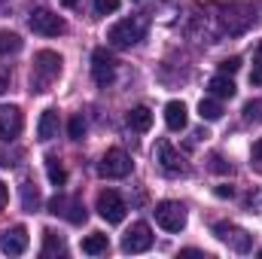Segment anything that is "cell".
Returning <instances> with one entry per match:
<instances>
[{
	"label": "cell",
	"instance_id": "obj_1",
	"mask_svg": "<svg viewBox=\"0 0 262 259\" xmlns=\"http://www.w3.org/2000/svg\"><path fill=\"white\" fill-rule=\"evenodd\" d=\"M61 73V55L52 49H43L34 55V70H31V92H49V85Z\"/></svg>",
	"mask_w": 262,
	"mask_h": 259
},
{
	"label": "cell",
	"instance_id": "obj_2",
	"mask_svg": "<svg viewBox=\"0 0 262 259\" xmlns=\"http://www.w3.org/2000/svg\"><path fill=\"white\" fill-rule=\"evenodd\" d=\"M146 34V18L143 15H131V18H122L116 21L110 31H107V43L116 46V49H131L143 40Z\"/></svg>",
	"mask_w": 262,
	"mask_h": 259
},
{
	"label": "cell",
	"instance_id": "obj_3",
	"mask_svg": "<svg viewBox=\"0 0 262 259\" xmlns=\"http://www.w3.org/2000/svg\"><path fill=\"white\" fill-rule=\"evenodd\" d=\"M131 168H134L131 156L125 153V149L113 146V149H107V153H104V159H101V165H98V174H101V177H107V180H119V177H128Z\"/></svg>",
	"mask_w": 262,
	"mask_h": 259
},
{
	"label": "cell",
	"instance_id": "obj_4",
	"mask_svg": "<svg viewBox=\"0 0 262 259\" xmlns=\"http://www.w3.org/2000/svg\"><path fill=\"white\" fill-rule=\"evenodd\" d=\"M95 210H98V217L101 220H107L110 226H116V223H122L125 220V201H122V195L116 192V189H101L98 192V201H95Z\"/></svg>",
	"mask_w": 262,
	"mask_h": 259
},
{
	"label": "cell",
	"instance_id": "obj_5",
	"mask_svg": "<svg viewBox=\"0 0 262 259\" xmlns=\"http://www.w3.org/2000/svg\"><path fill=\"white\" fill-rule=\"evenodd\" d=\"M152 159H156V165L162 168V174H168V177H180V174H186V159H183L168 140H159V143H156Z\"/></svg>",
	"mask_w": 262,
	"mask_h": 259
},
{
	"label": "cell",
	"instance_id": "obj_6",
	"mask_svg": "<svg viewBox=\"0 0 262 259\" xmlns=\"http://www.w3.org/2000/svg\"><path fill=\"white\" fill-rule=\"evenodd\" d=\"M152 213L165 232H183V226H186V207L180 201H159Z\"/></svg>",
	"mask_w": 262,
	"mask_h": 259
},
{
	"label": "cell",
	"instance_id": "obj_7",
	"mask_svg": "<svg viewBox=\"0 0 262 259\" xmlns=\"http://www.w3.org/2000/svg\"><path fill=\"white\" fill-rule=\"evenodd\" d=\"M28 25H31V31L40 34V37H58V34L67 31L64 18H61L58 12H52V9H34L31 18H28Z\"/></svg>",
	"mask_w": 262,
	"mask_h": 259
},
{
	"label": "cell",
	"instance_id": "obj_8",
	"mask_svg": "<svg viewBox=\"0 0 262 259\" xmlns=\"http://www.w3.org/2000/svg\"><path fill=\"white\" fill-rule=\"evenodd\" d=\"M92 79L101 89H107L116 79V61H113V55L107 49H95L92 52Z\"/></svg>",
	"mask_w": 262,
	"mask_h": 259
},
{
	"label": "cell",
	"instance_id": "obj_9",
	"mask_svg": "<svg viewBox=\"0 0 262 259\" xmlns=\"http://www.w3.org/2000/svg\"><path fill=\"white\" fill-rule=\"evenodd\" d=\"M49 213H55V217H64L67 223H85V207H82V201L79 198H67V195H55V198H49Z\"/></svg>",
	"mask_w": 262,
	"mask_h": 259
},
{
	"label": "cell",
	"instance_id": "obj_10",
	"mask_svg": "<svg viewBox=\"0 0 262 259\" xmlns=\"http://www.w3.org/2000/svg\"><path fill=\"white\" fill-rule=\"evenodd\" d=\"M152 247V229L146 223H134L122 235V253H146Z\"/></svg>",
	"mask_w": 262,
	"mask_h": 259
},
{
	"label": "cell",
	"instance_id": "obj_11",
	"mask_svg": "<svg viewBox=\"0 0 262 259\" xmlns=\"http://www.w3.org/2000/svg\"><path fill=\"white\" fill-rule=\"evenodd\" d=\"M213 235H216L223 244H229L235 253H247V250H250V235H247L244 229L232 226V223H216V226H213Z\"/></svg>",
	"mask_w": 262,
	"mask_h": 259
},
{
	"label": "cell",
	"instance_id": "obj_12",
	"mask_svg": "<svg viewBox=\"0 0 262 259\" xmlns=\"http://www.w3.org/2000/svg\"><path fill=\"white\" fill-rule=\"evenodd\" d=\"M0 250L6 256H21L28 250V229L25 226H12L0 232Z\"/></svg>",
	"mask_w": 262,
	"mask_h": 259
},
{
	"label": "cell",
	"instance_id": "obj_13",
	"mask_svg": "<svg viewBox=\"0 0 262 259\" xmlns=\"http://www.w3.org/2000/svg\"><path fill=\"white\" fill-rule=\"evenodd\" d=\"M21 125H25V119H21V110L18 107H0V143H9V140H15L18 134H21Z\"/></svg>",
	"mask_w": 262,
	"mask_h": 259
},
{
	"label": "cell",
	"instance_id": "obj_14",
	"mask_svg": "<svg viewBox=\"0 0 262 259\" xmlns=\"http://www.w3.org/2000/svg\"><path fill=\"white\" fill-rule=\"evenodd\" d=\"M165 125L171 131L186 128V104L183 101H168L165 104Z\"/></svg>",
	"mask_w": 262,
	"mask_h": 259
},
{
	"label": "cell",
	"instance_id": "obj_15",
	"mask_svg": "<svg viewBox=\"0 0 262 259\" xmlns=\"http://www.w3.org/2000/svg\"><path fill=\"white\" fill-rule=\"evenodd\" d=\"M58 125H61L58 110H43V116H40V122H37V137H40V140L58 137Z\"/></svg>",
	"mask_w": 262,
	"mask_h": 259
},
{
	"label": "cell",
	"instance_id": "obj_16",
	"mask_svg": "<svg viewBox=\"0 0 262 259\" xmlns=\"http://www.w3.org/2000/svg\"><path fill=\"white\" fill-rule=\"evenodd\" d=\"M207 92L213 95V98H220V101H226V98H235V82H232V76H226V73H220V76H213L210 82H207Z\"/></svg>",
	"mask_w": 262,
	"mask_h": 259
},
{
	"label": "cell",
	"instance_id": "obj_17",
	"mask_svg": "<svg viewBox=\"0 0 262 259\" xmlns=\"http://www.w3.org/2000/svg\"><path fill=\"white\" fill-rule=\"evenodd\" d=\"M125 122H128L131 131H149V125H152V113H149V107H134V110H128Z\"/></svg>",
	"mask_w": 262,
	"mask_h": 259
},
{
	"label": "cell",
	"instance_id": "obj_18",
	"mask_svg": "<svg viewBox=\"0 0 262 259\" xmlns=\"http://www.w3.org/2000/svg\"><path fill=\"white\" fill-rule=\"evenodd\" d=\"M110 250V241H107V235H101V232H92L89 238H82V253H89V256H101V253H107Z\"/></svg>",
	"mask_w": 262,
	"mask_h": 259
},
{
	"label": "cell",
	"instance_id": "obj_19",
	"mask_svg": "<svg viewBox=\"0 0 262 259\" xmlns=\"http://www.w3.org/2000/svg\"><path fill=\"white\" fill-rule=\"evenodd\" d=\"M46 177H49L52 186H64L67 183V171H64V165L58 162V156H46Z\"/></svg>",
	"mask_w": 262,
	"mask_h": 259
},
{
	"label": "cell",
	"instance_id": "obj_20",
	"mask_svg": "<svg viewBox=\"0 0 262 259\" xmlns=\"http://www.w3.org/2000/svg\"><path fill=\"white\" fill-rule=\"evenodd\" d=\"M198 116L207 119V122H216V119L223 116V104H220V98H204V101L198 104Z\"/></svg>",
	"mask_w": 262,
	"mask_h": 259
},
{
	"label": "cell",
	"instance_id": "obj_21",
	"mask_svg": "<svg viewBox=\"0 0 262 259\" xmlns=\"http://www.w3.org/2000/svg\"><path fill=\"white\" fill-rule=\"evenodd\" d=\"M21 207L28 210V213H34V210H40V189L28 180V183H21Z\"/></svg>",
	"mask_w": 262,
	"mask_h": 259
},
{
	"label": "cell",
	"instance_id": "obj_22",
	"mask_svg": "<svg viewBox=\"0 0 262 259\" xmlns=\"http://www.w3.org/2000/svg\"><path fill=\"white\" fill-rule=\"evenodd\" d=\"M21 52V37L15 31H0V55H15Z\"/></svg>",
	"mask_w": 262,
	"mask_h": 259
},
{
	"label": "cell",
	"instance_id": "obj_23",
	"mask_svg": "<svg viewBox=\"0 0 262 259\" xmlns=\"http://www.w3.org/2000/svg\"><path fill=\"white\" fill-rule=\"evenodd\" d=\"M55 253H64V241L52 229H46L43 232V256H55Z\"/></svg>",
	"mask_w": 262,
	"mask_h": 259
},
{
	"label": "cell",
	"instance_id": "obj_24",
	"mask_svg": "<svg viewBox=\"0 0 262 259\" xmlns=\"http://www.w3.org/2000/svg\"><path fill=\"white\" fill-rule=\"evenodd\" d=\"M67 137L70 140H82L85 137V119L76 113V116H70V122H67Z\"/></svg>",
	"mask_w": 262,
	"mask_h": 259
},
{
	"label": "cell",
	"instance_id": "obj_25",
	"mask_svg": "<svg viewBox=\"0 0 262 259\" xmlns=\"http://www.w3.org/2000/svg\"><path fill=\"white\" fill-rule=\"evenodd\" d=\"M250 85H262V40L253 49V70H250Z\"/></svg>",
	"mask_w": 262,
	"mask_h": 259
},
{
	"label": "cell",
	"instance_id": "obj_26",
	"mask_svg": "<svg viewBox=\"0 0 262 259\" xmlns=\"http://www.w3.org/2000/svg\"><path fill=\"white\" fill-rule=\"evenodd\" d=\"M244 122H262V101H247L244 104Z\"/></svg>",
	"mask_w": 262,
	"mask_h": 259
},
{
	"label": "cell",
	"instance_id": "obj_27",
	"mask_svg": "<svg viewBox=\"0 0 262 259\" xmlns=\"http://www.w3.org/2000/svg\"><path fill=\"white\" fill-rule=\"evenodd\" d=\"M250 168L262 174V137L253 143V149H250Z\"/></svg>",
	"mask_w": 262,
	"mask_h": 259
},
{
	"label": "cell",
	"instance_id": "obj_28",
	"mask_svg": "<svg viewBox=\"0 0 262 259\" xmlns=\"http://www.w3.org/2000/svg\"><path fill=\"white\" fill-rule=\"evenodd\" d=\"M116 9H119V0H95L98 15H107V12H116Z\"/></svg>",
	"mask_w": 262,
	"mask_h": 259
},
{
	"label": "cell",
	"instance_id": "obj_29",
	"mask_svg": "<svg viewBox=\"0 0 262 259\" xmlns=\"http://www.w3.org/2000/svg\"><path fill=\"white\" fill-rule=\"evenodd\" d=\"M210 171H216V174H229V171H232V165H226V162H223V156H216V153H213V156H210Z\"/></svg>",
	"mask_w": 262,
	"mask_h": 259
},
{
	"label": "cell",
	"instance_id": "obj_30",
	"mask_svg": "<svg viewBox=\"0 0 262 259\" xmlns=\"http://www.w3.org/2000/svg\"><path fill=\"white\" fill-rule=\"evenodd\" d=\"M238 67H241V58H226V61H220V73L232 76V73H238Z\"/></svg>",
	"mask_w": 262,
	"mask_h": 259
},
{
	"label": "cell",
	"instance_id": "obj_31",
	"mask_svg": "<svg viewBox=\"0 0 262 259\" xmlns=\"http://www.w3.org/2000/svg\"><path fill=\"white\" fill-rule=\"evenodd\" d=\"M9 82H12V76H9V70H0V95L9 89Z\"/></svg>",
	"mask_w": 262,
	"mask_h": 259
},
{
	"label": "cell",
	"instance_id": "obj_32",
	"mask_svg": "<svg viewBox=\"0 0 262 259\" xmlns=\"http://www.w3.org/2000/svg\"><path fill=\"white\" fill-rule=\"evenodd\" d=\"M213 192L220 195V198H232V195H235V189H232V186H216Z\"/></svg>",
	"mask_w": 262,
	"mask_h": 259
},
{
	"label": "cell",
	"instance_id": "obj_33",
	"mask_svg": "<svg viewBox=\"0 0 262 259\" xmlns=\"http://www.w3.org/2000/svg\"><path fill=\"white\" fill-rule=\"evenodd\" d=\"M6 201H9V189H6V183H0V210L6 207Z\"/></svg>",
	"mask_w": 262,
	"mask_h": 259
},
{
	"label": "cell",
	"instance_id": "obj_34",
	"mask_svg": "<svg viewBox=\"0 0 262 259\" xmlns=\"http://www.w3.org/2000/svg\"><path fill=\"white\" fill-rule=\"evenodd\" d=\"M64 3H67V6H73V3H76V0H64Z\"/></svg>",
	"mask_w": 262,
	"mask_h": 259
},
{
	"label": "cell",
	"instance_id": "obj_35",
	"mask_svg": "<svg viewBox=\"0 0 262 259\" xmlns=\"http://www.w3.org/2000/svg\"><path fill=\"white\" fill-rule=\"evenodd\" d=\"M259 256H262V250H259Z\"/></svg>",
	"mask_w": 262,
	"mask_h": 259
}]
</instances>
